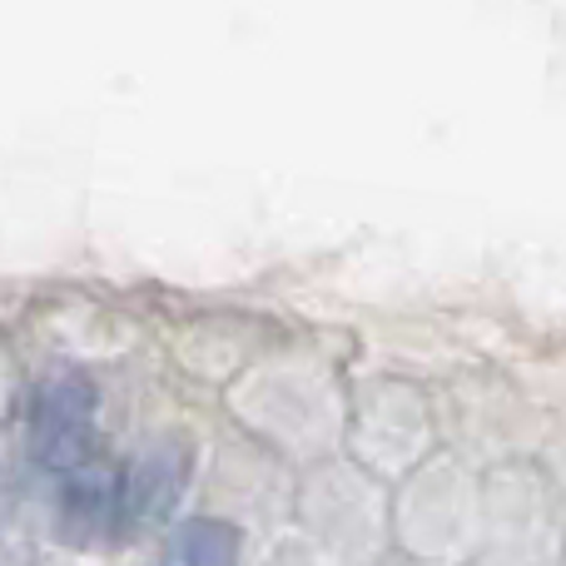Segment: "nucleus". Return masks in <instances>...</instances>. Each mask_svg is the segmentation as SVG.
Returning <instances> with one entry per match:
<instances>
[{"instance_id": "4", "label": "nucleus", "mask_w": 566, "mask_h": 566, "mask_svg": "<svg viewBox=\"0 0 566 566\" xmlns=\"http://www.w3.org/2000/svg\"><path fill=\"white\" fill-rule=\"evenodd\" d=\"M244 532L224 517H185L165 532L155 566H239Z\"/></svg>"}, {"instance_id": "2", "label": "nucleus", "mask_w": 566, "mask_h": 566, "mask_svg": "<svg viewBox=\"0 0 566 566\" xmlns=\"http://www.w3.org/2000/svg\"><path fill=\"white\" fill-rule=\"evenodd\" d=\"M189 472H195V448L189 438H159L145 448L129 468L115 478V532L109 542H139L149 532L169 527L189 492Z\"/></svg>"}, {"instance_id": "3", "label": "nucleus", "mask_w": 566, "mask_h": 566, "mask_svg": "<svg viewBox=\"0 0 566 566\" xmlns=\"http://www.w3.org/2000/svg\"><path fill=\"white\" fill-rule=\"evenodd\" d=\"M115 478L109 462L90 458L75 472L55 478V532L70 547H90L115 532Z\"/></svg>"}, {"instance_id": "1", "label": "nucleus", "mask_w": 566, "mask_h": 566, "mask_svg": "<svg viewBox=\"0 0 566 566\" xmlns=\"http://www.w3.org/2000/svg\"><path fill=\"white\" fill-rule=\"evenodd\" d=\"M95 422H99V392L85 373L60 368L35 382L25 408V448L30 462L50 478H65L80 462L95 458Z\"/></svg>"}]
</instances>
